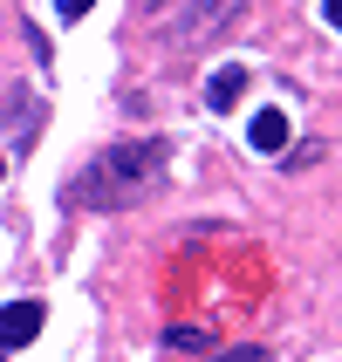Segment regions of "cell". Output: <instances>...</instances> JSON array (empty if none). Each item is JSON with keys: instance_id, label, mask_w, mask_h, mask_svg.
<instances>
[{"instance_id": "7", "label": "cell", "mask_w": 342, "mask_h": 362, "mask_svg": "<svg viewBox=\"0 0 342 362\" xmlns=\"http://www.w3.org/2000/svg\"><path fill=\"white\" fill-rule=\"evenodd\" d=\"M164 349H171V362H199L212 342H205V328H171V335H164Z\"/></svg>"}, {"instance_id": "3", "label": "cell", "mask_w": 342, "mask_h": 362, "mask_svg": "<svg viewBox=\"0 0 342 362\" xmlns=\"http://www.w3.org/2000/svg\"><path fill=\"white\" fill-rule=\"evenodd\" d=\"M35 130H41V103L28 96L21 82H7V151L28 158V151H35Z\"/></svg>"}, {"instance_id": "8", "label": "cell", "mask_w": 342, "mask_h": 362, "mask_svg": "<svg viewBox=\"0 0 342 362\" xmlns=\"http://www.w3.org/2000/svg\"><path fill=\"white\" fill-rule=\"evenodd\" d=\"M205 362H274L261 342H240V349H220V356H205Z\"/></svg>"}, {"instance_id": "2", "label": "cell", "mask_w": 342, "mask_h": 362, "mask_svg": "<svg viewBox=\"0 0 342 362\" xmlns=\"http://www.w3.org/2000/svg\"><path fill=\"white\" fill-rule=\"evenodd\" d=\"M233 14H240V0H192L178 14V28H171V48H205Z\"/></svg>"}, {"instance_id": "9", "label": "cell", "mask_w": 342, "mask_h": 362, "mask_svg": "<svg viewBox=\"0 0 342 362\" xmlns=\"http://www.w3.org/2000/svg\"><path fill=\"white\" fill-rule=\"evenodd\" d=\"M89 7H96V0H55V14H62V21H82Z\"/></svg>"}, {"instance_id": "10", "label": "cell", "mask_w": 342, "mask_h": 362, "mask_svg": "<svg viewBox=\"0 0 342 362\" xmlns=\"http://www.w3.org/2000/svg\"><path fill=\"white\" fill-rule=\"evenodd\" d=\"M329 28H336V35H342V0H329Z\"/></svg>"}, {"instance_id": "1", "label": "cell", "mask_w": 342, "mask_h": 362, "mask_svg": "<svg viewBox=\"0 0 342 362\" xmlns=\"http://www.w3.org/2000/svg\"><path fill=\"white\" fill-rule=\"evenodd\" d=\"M164 164H171V144H164V137H123V144L96 151V158L76 171L69 205H82V212H117V205H137L144 192L164 178Z\"/></svg>"}, {"instance_id": "4", "label": "cell", "mask_w": 342, "mask_h": 362, "mask_svg": "<svg viewBox=\"0 0 342 362\" xmlns=\"http://www.w3.org/2000/svg\"><path fill=\"white\" fill-rule=\"evenodd\" d=\"M41 301H7V315H0V349H28L41 335Z\"/></svg>"}, {"instance_id": "6", "label": "cell", "mask_w": 342, "mask_h": 362, "mask_svg": "<svg viewBox=\"0 0 342 362\" xmlns=\"http://www.w3.org/2000/svg\"><path fill=\"white\" fill-rule=\"evenodd\" d=\"M246 137H253V151H267V158H274V151H287V137H295V123H287L281 110H261Z\"/></svg>"}, {"instance_id": "5", "label": "cell", "mask_w": 342, "mask_h": 362, "mask_svg": "<svg viewBox=\"0 0 342 362\" xmlns=\"http://www.w3.org/2000/svg\"><path fill=\"white\" fill-rule=\"evenodd\" d=\"M246 82H253V76H246L240 62L212 69V82H205V110H220V117H226V110H240V103H246Z\"/></svg>"}]
</instances>
